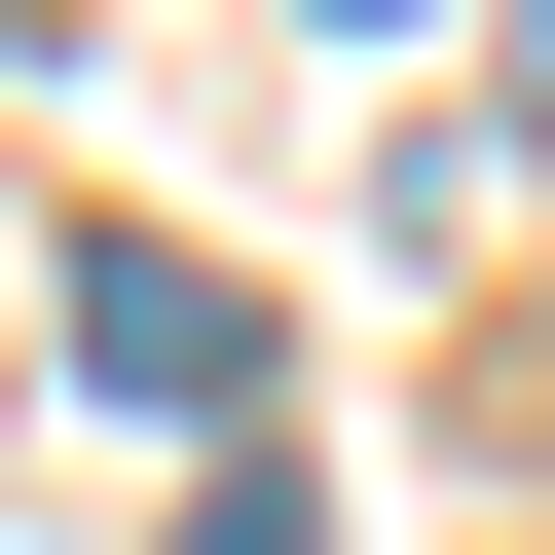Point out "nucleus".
<instances>
[{
	"instance_id": "obj_1",
	"label": "nucleus",
	"mask_w": 555,
	"mask_h": 555,
	"mask_svg": "<svg viewBox=\"0 0 555 555\" xmlns=\"http://www.w3.org/2000/svg\"><path fill=\"white\" fill-rule=\"evenodd\" d=\"M75 371H112L149 444H222V408H259V297H222L185 222H75Z\"/></svg>"
},
{
	"instance_id": "obj_2",
	"label": "nucleus",
	"mask_w": 555,
	"mask_h": 555,
	"mask_svg": "<svg viewBox=\"0 0 555 555\" xmlns=\"http://www.w3.org/2000/svg\"><path fill=\"white\" fill-rule=\"evenodd\" d=\"M185 555H297V444H259V481H222V518H185Z\"/></svg>"
},
{
	"instance_id": "obj_3",
	"label": "nucleus",
	"mask_w": 555,
	"mask_h": 555,
	"mask_svg": "<svg viewBox=\"0 0 555 555\" xmlns=\"http://www.w3.org/2000/svg\"><path fill=\"white\" fill-rule=\"evenodd\" d=\"M518 149H555V0H518Z\"/></svg>"
},
{
	"instance_id": "obj_4",
	"label": "nucleus",
	"mask_w": 555,
	"mask_h": 555,
	"mask_svg": "<svg viewBox=\"0 0 555 555\" xmlns=\"http://www.w3.org/2000/svg\"><path fill=\"white\" fill-rule=\"evenodd\" d=\"M334 38H408V0H334Z\"/></svg>"
}]
</instances>
